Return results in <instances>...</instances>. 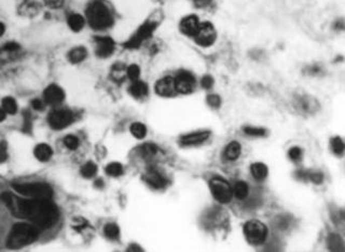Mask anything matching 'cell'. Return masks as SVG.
I'll return each mask as SVG.
<instances>
[{"mask_svg":"<svg viewBox=\"0 0 345 252\" xmlns=\"http://www.w3.org/2000/svg\"><path fill=\"white\" fill-rule=\"evenodd\" d=\"M2 198L14 217L32 221L38 227L50 228L57 222L58 209L50 200H24L10 192L4 193Z\"/></svg>","mask_w":345,"mask_h":252,"instance_id":"cell-1","label":"cell"},{"mask_svg":"<svg viewBox=\"0 0 345 252\" xmlns=\"http://www.w3.org/2000/svg\"><path fill=\"white\" fill-rule=\"evenodd\" d=\"M86 15L89 25L95 30H105L113 25L112 12L103 0H93L90 3Z\"/></svg>","mask_w":345,"mask_h":252,"instance_id":"cell-2","label":"cell"},{"mask_svg":"<svg viewBox=\"0 0 345 252\" xmlns=\"http://www.w3.org/2000/svg\"><path fill=\"white\" fill-rule=\"evenodd\" d=\"M39 232L35 225L28 223H17L10 232L7 240V246L11 249H20L34 242Z\"/></svg>","mask_w":345,"mask_h":252,"instance_id":"cell-3","label":"cell"},{"mask_svg":"<svg viewBox=\"0 0 345 252\" xmlns=\"http://www.w3.org/2000/svg\"><path fill=\"white\" fill-rule=\"evenodd\" d=\"M12 187L20 194L37 200H51L53 196V190L47 183H17Z\"/></svg>","mask_w":345,"mask_h":252,"instance_id":"cell-4","label":"cell"},{"mask_svg":"<svg viewBox=\"0 0 345 252\" xmlns=\"http://www.w3.org/2000/svg\"><path fill=\"white\" fill-rule=\"evenodd\" d=\"M243 232L245 238L252 246L262 245L267 237V228L265 224L259 220L247 221L244 225Z\"/></svg>","mask_w":345,"mask_h":252,"instance_id":"cell-5","label":"cell"},{"mask_svg":"<svg viewBox=\"0 0 345 252\" xmlns=\"http://www.w3.org/2000/svg\"><path fill=\"white\" fill-rule=\"evenodd\" d=\"M157 27L158 23L155 21L145 22L144 24L136 30L135 34L124 43V48L129 50L140 48L146 40L150 39Z\"/></svg>","mask_w":345,"mask_h":252,"instance_id":"cell-6","label":"cell"},{"mask_svg":"<svg viewBox=\"0 0 345 252\" xmlns=\"http://www.w3.org/2000/svg\"><path fill=\"white\" fill-rule=\"evenodd\" d=\"M210 189L215 200L220 204H228L232 201V187L227 180L215 177L210 180Z\"/></svg>","mask_w":345,"mask_h":252,"instance_id":"cell-7","label":"cell"},{"mask_svg":"<svg viewBox=\"0 0 345 252\" xmlns=\"http://www.w3.org/2000/svg\"><path fill=\"white\" fill-rule=\"evenodd\" d=\"M293 104L295 109L302 116H313L320 109V105L317 99L304 93L295 94Z\"/></svg>","mask_w":345,"mask_h":252,"instance_id":"cell-8","label":"cell"},{"mask_svg":"<svg viewBox=\"0 0 345 252\" xmlns=\"http://www.w3.org/2000/svg\"><path fill=\"white\" fill-rule=\"evenodd\" d=\"M194 41L202 48H210L217 40V30L211 22H202L194 35Z\"/></svg>","mask_w":345,"mask_h":252,"instance_id":"cell-9","label":"cell"},{"mask_svg":"<svg viewBox=\"0 0 345 252\" xmlns=\"http://www.w3.org/2000/svg\"><path fill=\"white\" fill-rule=\"evenodd\" d=\"M174 81L177 94H191L194 91L196 86V80L194 78V75L187 70L179 71L174 77Z\"/></svg>","mask_w":345,"mask_h":252,"instance_id":"cell-10","label":"cell"},{"mask_svg":"<svg viewBox=\"0 0 345 252\" xmlns=\"http://www.w3.org/2000/svg\"><path fill=\"white\" fill-rule=\"evenodd\" d=\"M74 121V113L67 109H55L48 117V122L53 129H63L71 125Z\"/></svg>","mask_w":345,"mask_h":252,"instance_id":"cell-11","label":"cell"},{"mask_svg":"<svg viewBox=\"0 0 345 252\" xmlns=\"http://www.w3.org/2000/svg\"><path fill=\"white\" fill-rule=\"evenodd\" d=\"M95 53L99 58H107L113 54L116 43L109 37H95Z\"/></svg>","mask_w":345,"mask_h":252,"instance_id":"cell-12","label":"cell"},{"mask_svg":"<svg viewBox=\"0 0 345 252\" xmlns=\"http://www.w3.org/2000/svg\"><path fill=\"white\" fill-rule=\"evenodd\" d=\"M155 91L156 93L161 97H173L177 92H176L175 88V81L174 77L171 75H166V77L161 78L157 81L155 84Z\"/></svg>","mask_w":345,"mask_h":252,"instance_id":"cell-13","label":"cell"},{"mask_svg":"<svg viewBox=\"0 0 345 252\" xmlns=\"http://www.w3.org/2000/svg\"><path fill=\"white\" fill-rule=\"evenodd\" d=\"M200 19L195 14H190L183 18L179 23V29L181 34L187 37H194L198 27H200Z\"/></svg>","mask_w":345,"mask_h":252,"instance_id":"cell-14","label":"cell"},{"mask_svg":"<svg viewBox=\"0 0 345 252\" xmlns=\"http://www.w3.org/2000/svg\"><path fill=\"white\" fill-rule=\"evenodd\" d=\"M65 93L56 84H51L43 92V101L47 105L57 106L64 101Z\"/></svg>","mask_w":345,"mask_h":252,"instance_id":"cell-15","label":"cell"},{"mask_svg":"<svg viewBox=\"0 0 345 252\" xmlns=\"http://www.w3.org/2000/svg\"><path fill=\"white\" fill-rule=\"evenodd\" d=\"M144 180L150 188L156 190L164 189L167 185V179L164 177V175L155 170V168H150L145 173Z\"/></svg>","mask_w":345,"mask_h":252,"instance_id":"cell-16","label":"cell"},{"mask_svg":"<svg viewBox=\"0 0 345 252\" xmlns=\"http://www.w3.org/2000/svg\"><path fill=\"white\" fill-rule=\"evenodd\" d=\"M210 136H211V132H209V131L194 132V133L187 134L185 136L180 137L179 143L183 147L200 146V144L204 143L207 139L210 138Z\"/></svg>","mask_w":345,"mask_h":252,"instance_id":"cell-17","label":"cell"},{"mask_svg":"<svg viewBox=\"0 0 345 252\" xmlns=\"http://www.w3.org/2000/svg\"><path fill=\"white\" fill-rule=\"evenodd\" d=\"M41 9L40 4L36 0H23L19 7V12L24 17H35Z\"/></svg>","mask_w":345,"mask_h":252,"instance_id":"cell-18","label":"cell"},{"mask_svg":"<svg viewBox=\"0 0 345 252\" xmlns=\"http://www.w3.org/2000/svg\"><path fill=\"white\" fill-rule=\"evenodd\" d=\"M128 93L136 99H142L148 95L149 89L145 82L137 80V81H133L131 86H129Z\"/></svg>","mask_w":345,"mask_h":252,"instance_id":"cell-19","label":"cell"},{"mask_svg":"<svg viewBox=\"0 0 345 252\" xmlns=\"http://www.w3.org/2000/svg\"><path fill=\"white\" fill-rule=\"evenodd\" d=\"M241 152H242L241 144L237 141H232V142H230L226 147L224 155H225L227 161L233 162V161H236V159L240 157Z\"/></svg>","mask_w":345,"mask_h":252,"instance_id":"cell-20","label":"cell"},{"mask_svg":"<svg viewBox=\"0 0 345 252\" xmlns=\"http://www.w3.org/2000/svg\"><path fill=\"white\" fill-rule=\"evenodd\" d=\"M34 154L36 156V158L38 161L40 162H47L49 159L52 157L53 154V151L51 149V147L47 143H40L36 146L35 151H34Z\"/></svg>","mask_w":345,"mask_h":252,"instance_id":"cell-21","label":"cell"},{"mask_svg":"<svg viewBox=\"0 0 345 252\" xmlns=\"http://www.w3.org/2000/svg\"><path fill=\"white\" fill-rule=\"evenodd\" d=\"M87 56H88V51L86 48L77 47L69 51L68 60L73 64H79L83 62V60L87 58Z\"/></svg>","mask_w":345,"mask_h":252,"instance_id":"cell-22","label":"cell"},{"mask_svg":"<svg viewBox=\"0 0 345 252\" xmlns=\"http://www.w3.org/2000/svg\"><path fill=\"white\" fill-rule=\"evenodd\" d=\"M250 173L256 180L262 181L267 177V174H269V170L265 164L263 163H254L250 166Z\"/></svg>","mask_w":345,"mask_h":252,"instance_id":"cell-23","label":"cell"},{"mask_svg":"<svg viewBox=\"0 0 345 252\" xmlns=\"http://www.w3.org/2000/svg\"><path fill=\"white\" fill-rule=\"evenodd\" d=\"M67 23H68L69 28L77 33V32H80V30L83 29L84 24H86V20H84L82 15H80L78 13H73L68 17Z\"/></svg>","mask_w":345,"mask_h":252,"instance_id":"cell-24","label":"cell"},{"mask_svg":"<svg viewBox=\"0 0 345 252\" xmlns=\"http://www.w3.org/2000/svg\"><path fill=\"white\" fill-rule=\"evenodd\" d=\"M233 195L237 198V200L243 201L246 200L248 194H249V187L245 181H237L234 187L232 188Z\"/></svg>","mask_w":345,"mask_h":252,"instance_id":"cell-25","label":"cell"},{"mask_svg":"<svg viewBox=\"0 0 345 252\" xmlns=\"http://www.w3.org/2000/svg\"><path fill=\"white\" fill-rule=\"evenodd\" d=\"M125 77H126V67L121 63L114 64L111 68L112 80L117 83H121V82L124 81Z\"/></svg>","mask_w":345,"mask_h":252,"instance_id":"cell-26","label":"cell"},{"mask_svg":"<svg viewBox=\"0 0 345 252\" xmlns=\"http://www.w3.org/2000/svg\"><path fill=\"white\" fill-rule=\"evenodd\" d=\"M327 246L331 251H343L344 242L338 234H330L327 238Z\"/></svg>","mask_w":345,"mask_h":252,"instance_id":"cell-27","label":"cell"},{"mask_svg":"<svg viewBox=\"0 0 345 252\" xmlns=\"http://www.w3.org/2000/svg\"><path fill=\"white\" fill-rule=\"evenodd\" d=\"M3 109L7 112V114H15L18 111V104L17 101L11 96L5 97L2 102Z\"/></svg>","mask_w":345,"mask_h":252,"instance_id":"cell-28","label":"cell"},{"mask_svg":"<svg viewBox=\"0 0 345 252\" xmlns=\"http://www.w3.org/2000/svg\"><path fill=\"white\" fill-rule=\"evenodd\" d=\"M104 234L108 239L116 240L120 236V228L116 223H107L104 227Z\"/></svg>","mask_w":345,"mask_h":252,"instance_id":"cell-29","label":"cell"},{"mask_svg":"<svg viewBox=\"0 0 345 252\" xmlns=\"http://www.w3.org/2000/svg\"><path fill=\"white\" fill-rule=\"evenodd\" d=\"M129 131H131L132 135L137 139H143L147 135V127H146L143 123L140 122H135L129 127Z\"/></svg>","mask_w":345,"mask_h":252,"instance_id":"cell-30","label":"cell"},{"mask_svg":"<svg viewBox=\"0 0 345 252\" xmlns=\"http://www.w3.org/2000/svg\"><path fill=\"white\" fill-rule=\"evenodd\" d=\"M330 147L333 153L338 156H342L345 150V144L341 137H333L330 140Z\"/></svg>","mask_w":345,"mask_h":252,"instance_id":"cell-31","label":"cell"},{"mask_svg":"<svg viewBox=\"0 0 345 252\" xmlns=\"http://www.w3.org/2000/svg\"><path fill=\"white\" fill-rule=\"evenodd\" d=\"M141 154L143 157L145 158H152L155 157L158 153V147L156 144H152V143H145L141 147Z\"/></svg>","mask_w":345,"mask_h":252,"instance_id":"cell-32","label":"cell"},{"mask_svg":"<svg viewBox=\"0 0 345 252\" xmlns=\"http://www.w3.org/2000/svg\"><path fill=\"white\" fill-rule=\"evenodd\" d=\"M123 166H122L118 162L109 163L106 167V174L110 176V177H120L123 175Z\"/></svg>","mask_w":345,"mask_h":252,"instance_id":"cell-33","label":"cell"},{"mask_svg":"<svg viewBox=\"0 0 345 252\" xmlns=\"http://www.w3.org/2000/svg\"><path fill=\"white\" fill-rule=\"evenodd\" d=\"M80 173L82 175V177L84 178H87V179L93 178L97 173V166L93 162H88L82 166Z\"/></svg>","mask_w":345,"mask_h":252,"instance_id":"cell-34","label":"cell"},{"mask_svg":"<svg viewBox=\"0 0 345 252\" xmlns=\"http://www.w3.org/2000/svg\"><path fill=\"white\" fill-rule=\"evenodd\" d=\"M243 132L250 137H264L266 135V131L264 128L255 126H245L243 128Z\"/></svg>","mask_w":345,"mask_h":252,"instance_id":"cell-35","label":"cell"},{"mask_svg":"<svg viewBox=\"0 0 345 252\" xmlns=\"http://www.w3.org/2000/svg\"><path fill=\"white\" fill-rule=\"evenodd\" d=\"M126 77L132 82L140 80V77H141L140 66L133 64V65H129L128 67H126Z\"/></svg>","mask_w":345,"mask_h":252,"instance_id":"cell-36","label":"cell"},{"mask_svg":"<svg viewBox=\"0 0 345 252\" xmlns=\"http://www.w3.org/2000/svg\"><path fill=\"white\" fill-rule=\"evenodd\" d=\"M206 103L213 109H219L221 106V98L218 94H210L206 97Z\"/></svg>","mask_w":345,"mask_h":252,"instance_id":"cell-37","label":"cell"},{"mask_svg":"<svg viewBox=\"0 0 345 252\" xmlns=\"http://www.w3.org/2000/svg\"><path fill=\"white\" fill-rule=\"evenodd\" d=\"M64 143L69 150H77L79 147V139L74 135H68L65 137Z\"/></svg>","mask_w":345,"mask_h":252,"instance_id":"cell-38","label":"cell"},{"mask_svg":"<svg viewBox=\"0 0 345 252\" xmlns=\"http://www.w3.org/2000/svg\"><path fill=\"white\" fill-rule=\"evenodd\" d=\"M291 224V218L287 216H280L276 219V226H278L280 230L285 231L290 226Z\"/></svg>","mask_w":345,"mask_h":252,"instance_id":"cell-39","label":"cell"},{"mask_svg":"<svg viewBox=\"0 0 345 252\" xmlns=\"http://www.w3.org/2000/svg\"><path fill=\"white\" fill-rule=\"evenodd\" d=\"M288 156L291 161L297 162L302 157V150L299 147H293L290 148L288 151Z\"/></svg>","mask_w":345,"mask_h":252,"instance_id":"cell-40","label":"cell"},{"mask_svg":"<svg viewBox=\"0 0 345 252\" xmlns=\"http://www.w3.org/2000/svg\"><path fill=\"white\" fill-rule=\"evenodd\" d=\"M308 180H311L312 182L316 183V185H320L324 180V175L320 172H309L308 174Z\"/></svg>","mask_w":345,"mask_h":252,"instance_id":"cell-41","label":"cell"},{"mask_svg":"<svg viewBox=\"0 0 345 252\" xmlns=\"http://www.w3.org/2000/svg\"><path fill=\"white\" fill-rule=\"evenodd\" d=\"M214 83H215V80L211 74H205L201 79V87L204 90H211L214 87Z\"/></svg>","mask_w":345,"mask_h":252,"instance_id":"cell-42","label":"cell"},{"mask_svg":"<svg viewBox=\"0 0 345 252\" xmlns=\"http://www.w3.org/2000/svg\"><path fill=\"white\" fill-rule=\"evenodd\" d=\"M43 3L50 9L57 10L64 6L65 0H43Z\"/></svg>","mask_w":345,"mask_h":252,"instance_id":"cell-43","label":"cell"},{"mask_svg":"<svg viewBox=\"0 0 345 252\" xmlns=\"http://www.w3.org/2000/svg\"><path fill=\"white\" fill-rule=\"evenodd\" d=\"M321 67L319 65H312V66H309V67H306L304 71L306 74H309V75H318L320 74L321 72Z\"/></svg>","mask_w":345,"mask_h":252,"instance_id":"cell-44","label":"cell"},{"mask_svg":"<svg viewBox=\"0 0 345 252\" xmlns=\"http://www.w3.org/2000/svg\"><path fill=\"white\" fill-rule=\"evenodd\" d=\"M30 104H32L33 109L37 110V111H42L44 109V107H45L44 101H41V99H39V98L33 99L32 103H30Z\"/></svg>","mask_w":345,"mask_h":252,"instance_id":"cell-45","label":"cell"},{"mask_svg":"<svg viewBox=\"0 0 345 252\" xmlns=\"http://www.w3.org/2000/svg\"><path fill=\"white\" fill-rule=\"evenodd\" d=\"M192 3L197 9H205V8L210 7L213 3V0H192Z\"/></svg>","mask_w":345,"mask_h":252,"instance_id":"cell-46","label":"cell"},{"mask_svg":"<svg viewBox=\"0 0 345 252\" xmlns=\"http://www.w3.org/2000/svg\"><path fill=\"white\" fill-rule=\"evenodd\" d=\"M8 158V151L7 147L4 142L0 141V163H4Z\"/></svg>","mask_w":345,"mask_h":252,"instance_id":"cell-47","label":"cell"},{"mask_svg":"<svg viewBox=\"0 0 345 252\" xmlns=\"http://www.w3.org/2000/svg\"><path fill=\"white\" fill-rule=\"evenodd\" d=\"M7 118V112L3 109V107L0 108V122H4Z\"/></svg>","mask_w":345,"mask_h":252,"instance_id":"cell-48","label":"cell"},{"mask_svg":"<svg viewBox=\"0 0 345 252\" xmlns=\"http://www.w3.org/2000/svg\"><path fill=\"white\" fill-rule=\"evenodd\" d=\"M6 32V26L3 22H0V37H3Z\"/></svg>","mask_w":345,"mask_h":252,"instance_id":"cell-49","label":"cell"},{"mask_svg":"<svg viewBox=\"0 0 345 252\" xmlns=\"http://www.w3.org/2000/svg\"><path fill=\"white\" fill-rule=\"evenodd\" d=\"M128 251H143V250L141 247H138L136 245H132V246L128 247Z\"/></svg>","mask_w":345,"mask_h":252,"instance_id":"cell-50","label":"cell"},{"mask_svg":"<svg viewBox=\"0 0 345 252\" xmlns=\"http://www.w3.org/2000/svg\"><path fill=\"white\" fill-rule=\"evenodd\" d=\"M95 187H97V188H103V187H104V182H103V180H101V179L96 180V182H95Z\"/></svg>","mask_w":345,"mask_h":252,"instance_id":"cell-51","label":"cell"}]
</instances>
